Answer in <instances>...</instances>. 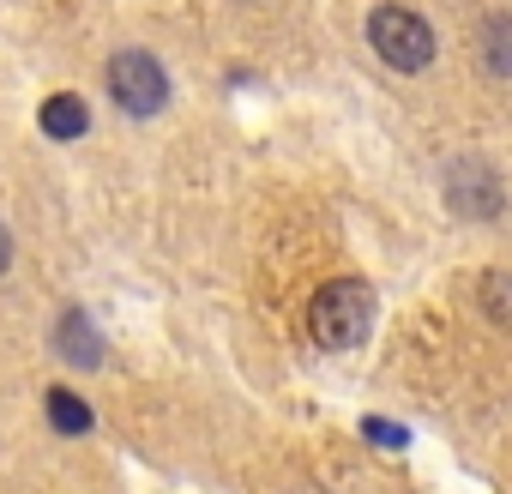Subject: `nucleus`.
<instances>
[{
	"label": "nucleus",
	"instance_id": "f257e3e1",
	"mask_svg": "<svg viewBox=\"0 0 512 494\" xmlns=\"http://www.w3.org/2000/svg\"><path fill=\"white\" fill-rule=\"evenodd\" d=\"M308 320H314V338L326 350H356L368 338V326H374V290L356 284V278H338V284H326L314 296V314Z\"/></svg>",
	"mask_w": 512,
	"mask_h": 494
},
{
	"label": "nucleus",
	"instance_id": "f03ea898",
	"mask_svg": "<svg viewBox=\"0 0 512 494\" xmlns=\"http://www.w3.org/2000/svg\"><path fill=\"white\" fill-rule=\"evenodd\" d=\"M368 43H374V55H380L392 73H422V67L434 61V31H428V19L410 13V7H374Z\"/></svg>",
	"mask_w": 512,
	"mask_h": 494
},
{
	"label": "nucleus",
	"instance_id": "7ed1b4c3",
	"mask_svg": "<svg viewBox=\"0 0 512 494\" xmlns=\"http://www.w3.org/2000/svg\"><path fill=\"white\" fill-rule=\"evenodd\" d=\"M109 91H115V103H121L127 115H157V109L169 103V73H163L157 55H145V49H121V55L109 61Z\"/></svg>",
	"mask_w": 512,
	"mask_h": 494
},
{
	"label": "nucleus",
	"instance_id": "20e7f679",
	"mask_svg": "<svg viewBox=\"0 0 512 494\" xmlns=\"http://www.w3.org/2000/svg\"><path fill=\"white\" fill-rule=\"evenodd\" d=\"M494 199H500V187H494V175H488L482 163H464V169H452V205H458V211H470V217H488V211H494Z\"/></svg>",
	"mask_w": 512,
	"mask_h": 494
},
{
	"label": "nucleus",
	"instance_id": "39448f33",
	"mask_svg": "<svg viewBox=\"0 0 512 494\" xmlns=\"http://www.w3.org/2000/svg\"><path fill=\"white\" fill-rule=\"evenodd\" d=\"M55 338H61L55 350H61L67 362H79V368H97V362H103V338H97V326H91L85 314H61V332H55Z\"/></svg>",
	"mask_w": 512,
	"mask_h": 494
},
{
	"label": "nucleus",
	"instance_id": "423d86ee",
	"mask_svg": "<svg viewBox=\"0 0 512 494\" xmlns=\"http://www.w3.org/2000/svg\"><path fill=\"white\" fill-rule=\"evenodd\" d=\"M85 127H91V115H85V103H79V97H67V91H61V97H49V103H43V133H49V139H79Z\"/></svg>",
	"mask_w": 512,
	"mask_h": 494
},
{
	"label": "nucleus",
	"instance_id": "0eeeda50",
	"mask_svg": "<svg viewBox=\"0 0 512 494\" xmlns=\"http://www.w3.org/2000/svg\"><path fill=\"white\" fill-rule=\"evenodd\" d=\"M49 422H55L61 434H85V428H91V404H85L79 392L55 386V392H49Z\"/></svg>",
	"mask_w": 512,
	"mask_h": 494
},
{
	"label": "nucleus",
	"instance_id": "6e6552de",
	"mask_svg": "<svg viewBox=\"0 0 512 494\" xmlns=\"http://www.w3.org/2000/svg\"><path fill=\"white\" fill-rule=\"evenodd\" d=\"M482 55H488V67H494V73H506V79H512V13L488 19V31H482Z\"/></svg>",
	"mask_w": 512,
	"mask_h": 494
},
{
	"label": "nucleus",
	"instance_id": "1a4fd4ad",
	"mask_svg": "<svg viewBox=\"0 0 512 494\" xmlns=\"http://www.w3.org/2000/svg\"><path fill=\"white\" fill-rule=\"evenodd\" d=\"M362 434H374L380 446H404V440H410L404 428H392V422H380V416H368V422H362Z\"/></svg>",
	"mask_w": 512,
	"mask_h": 494
},
{
	"label": "nucleus",
	"instance_id": "9d476101",
	"mask_svg": "<svg viewBox=\"0 0 512 494\" xmlns=\"http://www.w3.org/2000/svg\"><path fill=\"white\" fill-rule=\"evenodd\" d=\"M13 266V241H7V229H0V272Z\"/></svg>",
	"mask_w": 512,
	"mask_h": 494
}]
</instances>
